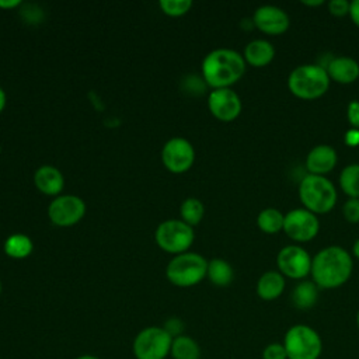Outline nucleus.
<instances>
[{
	"label": "nucleus",
	"mask_w": 359,
	"mask_h": 359,
	"mask_svg": "<svg viewBox=\"0 0 359 359\" xmlns=\"http://www.w3.org/2000/svg\"><path fill=\"white\" fill-rule=\"evenodd\" d=\"M353 271L351 254L341 245H328L311 259L313 282L321 289H337L346 283Z\"/></svg>",
	"instance_id": "obj_1"
},
{
	"label": "nucleus",
	"mask_w": 359,
	"mask_h": 359,
	"mask_svg": "<svg viewBox=\"0 0 359 359\" xmlns=\"http://www.w3.org/2000/svg\"><path fill=\"white\" fill-rule=\"evenodd\" d=\"M245 60L241 53L229 48L209 52L202 62V76L213 88H229L245 73Z\"/></svg>",
	"instance_id": "obj_2"
},
{
	"label": "nucleus",
	"mask_w": 359,
	"mask_h": 359,
	"mask_svg": "<svg viewBox=\"0 0 359 359\" xmlns=\"http://www.w3.org/2000/svg\"><path fill=\"white\" fill-rule=\"evenodd\" d=\"M330 77L323 65L304 63L296 66L287 76L289 91L302 100L323 97L330 87Z\"/></svg>",
	"instance_id": "obj_3"
},
{
	"label": "nucleus",
	"mask_w": 359,
	"mask_h": 359,
	"mask_svg": "<svg viewBox=\"0 0 359 359\" xmlns=\"http://www.w3.org/2000/svg\"><path fill=\"white\" fill-rule=\"evenodd\" d=\"M299 198L304 209L314 215H324L334 209L338 194L327 177L307 174L299 182Z\"/></svg>",
	"instance_id": "obj_4"
},
{
	"label": "nucleus",
	"mask_w": 359,
	"mask_h": 359,
	"mask_svg": "<svg viewBox=\"0 0 359 359\" xmlns=\"http://www.w3.org/2000/svg\"><path fill=\"white\" fill-rule=\"evenodd\" d=\"M287 359H320L323 353V339L317 330L307 324L289 327L282 341Z\"/></svg>",
	"instance_id": "obj_5"
},
{
	"label": "nucleus",
	"mask_w": 359,
	"mask_h": 359,
	"mask_svg": "<svg viewBox=\"0 0 359 359\" xmlns=\"http://www.w3.org/2000/svg\"><path fill=\"white\" fill-rule=\"evenodd\" d=\"M208 272V261L196 252H182L174 257L167 265L168 280L180 287H189L199 283Z\"/></svg>",
	"instance_id": "obj_6"
},
{
	"label": "nucleus",
	"mask_w": 359,
	"mask_h": 359,
	"mask_svg": "<svg viewBox=\"0 0 359 359\" xmlns=\"http://www.w3.org/2000/svg\"><path fill=\"white\" fill-rule=\"evenodd\" d=\"M172 335L164 327H146L140 330L132 344L136 359H165L170 356Z\"/></svg>",
	"instance_id": "obj_7"
},
{
	"label": "nucleus",
	"mask_w": 359,
	"mask_h": 359,
	"mask_svg": "<svg viewBox=\"0 0 359 359\" xmlns=\"http://www.w3.org/2000/svg\"><path fill=\"white\" fill-rule=\"evenodd\" d=\"M156 241L167 252L182 254L194 241V230L182 220H165L156 230Z\"/></svg>",
	"instance_id": "obj_8"
},
{
	"label": "nucleus",
	"mask_w": 359,
	"mask_h": 359,
	"mask_svg": "<svg viewBox=\"0 0 359 359\" xmlns=\"http://www.w3.org/2000/svg\"><path fill=\"white\" fill-rule=\"evenodd\" d=\"M320 230L317 215L304 208H296L285 213L283 231L296 243H307L313 240Z\"/></svg>",
	"instance_id": "obj_9"
},
{
	"label": "nucleus",
	"mask_w": 359,
	"mask_h": 359,
	"mask_svg": "<svg viewBox=\"0 0 359 359\" xmlns=\"http://www.w3.org/2000/svg\"><path fill=\"white\" fill-rule=\"evenodd\" d=\"M310 254L297 244L285 245L276 255L278 271L290 279H304L311 272Z\"/></svg>",
	"instance_id": "obj_10"
},
{
	"label": "nucleus",
	"mask_w": 359,
	"mask_h": 359,
	"mask_svg": "<svg viewBox=\"0 0 359 359\" xmlns=\"http://www.w3.org/2000/svg\"><path fill=\"white\" fill-rule=\"evenodd\" d=\"M53 224L67 227L76 224L86 213V203L74 195H62L53 199L48 209Z\"/></svg>",
	"instance_id": "obj_11"
},
{
	"label": "nucleus",
	"mask_w": 359,
	"mask_h": 359,
	"mask_svg": "<svg viewBox=\"0 0 359 359\" xmlns=\"http://www.w3.org/2000/svg\"><path fill=\"white\" fill-rule=\"evenodd\" d=\"M161 158L171 172H184L191 168L195 158V150L187 139L172 137L164 144Z\"/></svg>",
	"instance_id": "obj_12"
},
{
	"label": "nucleus",
	"mask_w": 359,
	"mask_h": 359,
	"mask_svg": "<svg viewBox=\"0 0 359 359\" xmlns=\"http://www.w3.org/2000/svg\"><path fill=\"white\" fill-rule=\"evenodd\" d=\"M254 27L268 35H282L290 27L289 14L273 4L259 6L252 15Z\"/></svg>",
	"instance_id": "obj_13"
},
{
	"label": "nucleus",
	"mask_w": 359,
	"mask_h": 359,
	"mask_svg": "<svg viewBox=\"0 0 359 359\" xmlns=\"http://www.w3.org/2000/svg\"><path fill=\"white\" fill-rule=\"evenodd\" d=\"M208 107L213 116L224 122L236 119L243 108L238 94L230 87L212 90L208 98Z\"/></svg>",
	"instance_id": "obj_14"
},
{
	"label": "nucleus",
	"mask_w": 359,
	"mask_h": 359,
	"mask_svg": "<svg viewBox=\"0 0 359 359\" xmlns=\"http://www.w3.org/2000/svg\"><path fill=\"white\" fill-rule=\"evenodd\" d=\"M338 163V153L330 144H317L306 156V168L309 174L327 175Z\"/></svg>",
	"instance_id": "obj_15"
},
{
	"label": "nucleus",
	"mask_w": 359,
	"mask_h": 359,
	"mask_svg": "<svg viewBox=\"0 0 359 359\" xmlns=\"http://www.w3.org/2000/svg\"><path fill=\"white\" fill-rule=\"evenodd\" d=\"M330 80L351 84L359 79V63L351 56H334L324 66Z\"/></svg>",
	"instance_id": "obj_16"
},
{
	"label": "nucleus",
	"mask_w": 359,
	"mask_h": 359,
	"mask_svg": "<svg viewBox=\"0 0 359 359\" xmlns=\"http://www.w3.org/2000/svg\"><path fill=\"white\" fill-rule=\"evenodd\" d=\"M243 57H244L245 63H248L254 67H264L273 60L275 48L266 39H261V38L252 39L245 45Z\"/></svg>",
	"instance_id": "obj_17"
},
{
	"label": "nucleus",
	"mask_w": 359,
	"mask_h": 359,
	"mask_svg": "<svg viewBox=\"0 0 359 359\" xmlns=\"http://www.w3.org/2000/svg\"><path fill=\"white\" fill-rule=\"evenodd\" d=\"M285 287L286 280L279 271H266L257 282V294L265 302H272L285 292Z\"/></svg>",
	"instance_id": "obj_18"
},
{
	"label": "nucleus",
	"mask_w": 359,
	"mask_h": 359,
	"mask_svg": "<svg viewBox=\"0 0 359 359\" xmlns=\"http://www.w3.org/2000/svg\"><path fill=\"white\" fill-rule=\"evenodd\" d=\"M34 181L36 188L46 195H57L65 185L62 172L53 165H42L35 171Z\"/></svg>",
	"instance_id": "obj_19"
},
{
	"label": "nucleus",
	"mask_w": 359,
	"mask_h": 359,
	"mask_svg": "<svg viewBox=\"0 0 359 359\" xmlns=\"http://www.w3.org/2000/svg\"><path fill=\"white\" fill-rule=\"evenodd\" d=\"M318 286L313 280H300L292 292V303L299 310H310L318 300Z\"/></svg>",
	"instance_id": "obj_20"
},
{
	"label": "nucleus",
	"mask_w": 359,
	"mask_h": 359,
	"mask_svg": "<svg viewBox=\"0 0 359 359\" xmlns=\"http://www.w3.org/2000/svg\"><path fill=\"white\" fill-rule=\"evenodd\" d=\"M201 346L192 337L181 334L172 338L170 351L172 359H201Z\"/></svg>",
	"instance_id": "obj_21"
},
{
	"label": "nucleus",
	"mask_w": 359,
	"mask_h": 359,
	"mask_svg": "<svg viewBox=\"0 0 359 359\" xmlns=\"http://www.w3.org/2000/svg\"><path fill=\"white\" fill-rule=\"evenodd\" d=\"M206 276L216 286H227L234 278V271L227 261L222 258H213L208 262Z\"/></svg>",
	"instance_id": "obj_22"
},
{
	"label": "nucleus",
	"mask_w": 359,
	"mask_h": 359,
	"mask_svg": "<svg viewBox=\"0 0 359 359\" xmlns=\"http://www.w3.org/2000/svg\"><path fill=\"white\" fill-rule=\"evenodd\" d=\"M285 215L276 208H265L258 213L257 226L266 234H276L283 230Z\"/></svg>",
	"instance_id": "obj_23"
},
{
	"label": "nucleus",
	"mask_w": 359,
	"mask_h": 359,
	"mask_svg": "<svg viewBox=\"0 0 359 359\" xmlns=\"http://www.w3.org/2000/svg\"><path fill=\"white\" fill-rule=\"evenodd\" d=\"M339 188L349 198L359 199V163L348 164L339 172Z\"/></svg>",
	"instance_id": "obj_24"
},
{
	"label": "nucleus",
	"mask_w": 359,
	"mask_h": 359,
	"mask_svg": "<svg viewBox=\"0 0 359 359\" xmlns=\"http://www.w3.org/2000/svg\"><path fill=\"white\" fill-rule=\"evenodd\" d=\"M4 251L13 258H24L32 251V241L25 234H11L4 243Z\"/></svg>",
	"instance_id": "obj_25"
},
{
	"label": "nucleus",
	"mask_w": 359,
	"mask_h": 359,
	"mask_svg": "<svg viewBox=\"0 0 359 359\" xmlns=\"http://www.w3.org/2000/svg\"><path fill=\"white\" fill-rule=\"evenodd\" d=\"M205 213V208L202 202L196 198H188L181 203V217L182 222L189 224L191 227L198 224Z\"/></svg>",
	"instance_id": "obj_26"
},
{
	"label": "nucleus",
	"mask_w": 359,
	"mask_h": 359,
	"mask_svg": "<svg viewBox=\"0 0 359 359\" xmlns=\"http://www.w3.org/2000/svg\"><path fill=\"white\" fill-rule=\"evenodd\" d=\"M192 6L191 0H161L160 7L161 10L172 17H178L185 14Z\"/></svg>",
	"instance_id": "obj_27"
},
{
	"label": "nucleus",
	"mask_w": 359,
	"mask_h": 359,
	"mask_svg": "<svg viewBox=\"0 0 359 359\" xmlns=\"http://www.w3.org/2000/svg\"><path fill=\"white\" fill-rule=\"evenodd\" d=\"M205 80L199 76L189 74L182 79V90L189 94H202L205 91Z\"/></svg>",
	"instance_id": "obj_28"
},
{
	"label": "nucleus",
	"mask_w": 359,
	"mask_h": 359,
	"mask_svg": "<svg viewBox=\"0 0 359 359\" xmlns=\"http://www.w3.org/2000/svg\"><path fill=\"white\" fill-rule=\"evenodd\" d=\"M262 359H287L286 349L282 342H269L261 353Z\"/></svg>",
	"instance_id": "obj_29"
},
{
	"label": "nucleus",
	"mask_w": 359,
	"mask_h": 359,
	"mask_svg": "<svg viewBox=\"0 0 359 359\" xmlns=\"http://www.w3.org/2000/svg\"><path fill=\"white\" fill-rule=\"evenodd\" d=\"M342 215L346 222L352 224L359 223V199L349 198L342 206Z\"/></svg>",
	"instance_id": "obj_30"
},
{
	"label": "nucleus",
	"mask_w": 359,
	"mask_h": 359,
	"mask_svg": "<svg viewBox=\"0 0 359 359\" xmlns=\"http://www.w3.org/2000/svg\"><path fill=\"white\" fill-rule=\"evenodd\" d=\"M328 11L335 15V17H344V15H349V7H351V1L348 0H331L327 4Z\"/></svg>",
	"instance_id": "obj_31"
},
{
	"label": "nucleus",
	"mask_w": 359,
	"mask_h": 359,
	"mask_svg": "<svg viewBox=\"0 0 359 359\" xmlns=\"http://www.w3.org/2000/svg\"><path fill=\"white\" fill-rule=\"evenodd\" d=\"M21 15L29 24H38L42 21V10L34 4H25L21 10Z\"/></svg>",
	"instance_id": "obj_32"
},
{
	"label": "nucleus",
	"mask_w": 359,
	"mask_h": 359,
	"mask_svg": "<svg viewBox=\"0 0 359 359\" xmlns=\"http://www.w3.org/2000/svg\"><path fill=\"white\" fill-rule=\"evenodd\" d=\"M346 118L351 128L359 129V101L352 100L346 107Z\"/></svg>",
	"instance_id": "obj_33"
},
{
	"label": "nucleus",
	"mask_w": 359,
	"mask_h": 359,
	"mask_svg": "<svg viewBox=\"0 0 359 359\" xmlns=\"http://www.w3.org/2000/svg\"><path fill=\"white\" fill-rule=\"evenodd\" d=\"M164 328L172 335V338L174 337H178V335H181V330H182V323L178 320V318H170L167 323H165V325H164Z\"/></svg>",
	"instance_id": "obj_34"
},
{
	"label": "nucleus",
	"mask_w": 359,
	"mask_h": 359,
	"mask_svg": "<svg viewBox=\"0 0 359 359\" xmlns=\"http://www.w3.org/2000/svg\"><path fill=\"white\" fill-rule=\"evenodd\" d=\"M345 143L351 147H355L359 144V129L351 128L345 133Z\"/></svg>",
	"instance_id": "obj_35"
},
{
	"label": "nucleus",
	"mask_w": 359,
	"mask_h": 359,
	"mask_svg": "<svg viewBox=\"0 0 359 359\" xmlns=\"http://www.w3.org/2000/svg\"><path fill=\"white\" fill-rule=\"evenodd\" d=\"M349 17L352 22L359 27V0H352L351 7H349Z\"/></svg>",
	"instance_id": "obj_36"
},
{
	"label": "nucleus",
	"mask_w": 359,
	"mask_h": 359,
	"mask_svg": "<svg viewBox=\"0 0 359 359\" xmlns=\"http://www.w3.org/2000/svg\"><path fill=\"white\" fill-rule=\"evenodd\" d=\"M21 1L20 0H0V7H3V8H11V7H15V6H18Z\"/></svg>",
	"instance_id": "obj_37"
},
{
	"label": "nucleus",
	"mask_w": 359,
	"mask_h": 359,
	"mask_svg": "<svg viewBox=\"0 0 359 359\" xmlns=\"http://www.w3.org/2000/svg\"><path fill=\"white\" fill-rule=\"evenodd\" d=\"M302 4L310 6V7H317V6H323L324 0H302Z\"/></svg>",
	"instance_id": "obj_38"
},
{
	"label": "nucleus",
	"mask_w": 359,
	"mask_h": 359,
	"mask_svg": "<svg viewBox=\"0 0 359 359\" xmlns=\"http://www.w3.org/2000/svg\"><path fill=\"white\" fill-rule=\"evenodd\" d=\"M4 107H6V93H4V90L0 87V112L3 111Z\"/></svg>",
	"instance_id": "obj_39"
},
{
	"label": "nucleus",
	"mask_w": 359,
	"mask_h": 359,
	"mask_svg": "<svg viewBox=\"0 0 359 359\" xmlns=\"http://www.w3.org/2000/svg\"><path fill=\"white\" fill-rule=\"evenodd\" d=\"M352 254H353L355 258L359 259V238H358V240L353 243V245H352Z\"/></svg>",
	"instance_id": "obj_40"
},
{
	"label": "nucleus",
	"mask_w": 359,
	"mask_h": 359,
	"mask_svg": "<svg viewBox=\"0 0 359 359\" xmlns=\"http://www.w3.org/2000/svg\"><path fill=\"white\" fill-rule=\"evenodd\" d=\"M74 359H101V358H98V356H95L93 353H83V355L76 356Z\"/></svg>",
	"instance_id": "obj_41"
},
{
	"label": "nucleus",
	"mask_w": 359,
	"mask_h": 359,
	"mask_svg": "<svg viewBox=\"0 0 359 359\" xmlns=\"http://www.w3.org/2000/svg\"><path fill=\"white\" fill-rule=\"evenodd\" d=\"M356 325H358V328H359V310H358V313H356Z\"/></svg>",
	"instance_id": "obj_42"
},
{
	"label": "nucleus",
	"mask_w": 359,
	"mask_h": 359,
	"mask_svg": "<svg viewBox=\"0 0 359 359\" xmlns=\"http://www.w3.org/2000/svg\"><path fill=\"white\" fill-rule=\"evenodd\" d=\"M0 293H1V282H0Z\"/></svg>",
	"instance_id": "obj_43"
}]
</instances>
